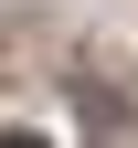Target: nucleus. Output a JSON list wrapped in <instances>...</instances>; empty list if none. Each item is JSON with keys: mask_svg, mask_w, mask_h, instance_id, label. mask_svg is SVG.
Here are the masks:
<instances>
[{"mask_svg": "<svg viewBox=\"0 0 138 148\" xmlns=\"http://www.w3.org/2000/svg\"><path fill=\"white\" fill-rule=\"evenodd\" d=\"M0 148H43V138H0Z\"/></svg>", "mask_w": 138, "mask_h": 148, "instance_id": "nucleus-1", "label": "nucleus"}]
</instances>
